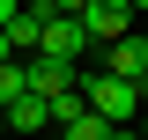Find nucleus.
Wrapping results in <instances>:
<instances>
[{
    "label": "nucleus",
    "mask_w": 148,
    "mask_h": 140,
    "mask_svg": "<svg viewBox=\"0 0 148 140\" xmlns=\"http://www.w3.org/2000/svg\"><path fill=\"white\" fill-rule=\"evenodd\" d=\"M15 96H30V74H22V59H8L0 67V111H15Z\"/></svg>",
    "instance_id": "obj_8"
},
{
    "label": "nucleus",
    "mask_w": 148,
    "mask_h": 140,
    "mask_svg": "<svg viewBox=\"0 0 148 140\" xmlns=\"http://www.w3.org/2000/svg\"><path fill=\"white\" fill-rule=\"evenodd\" d=\"M8 133H15V140L52 133V111H45V96H15V111H8Z\"/></svg>",
    "instance_id": "obj_6"
},
{
    "label": "nucleus",
    "mask_w": 148,
    "mask_h": 140,
    "mask_svg": "<svg viewBox=\"0 0 148 140\" xmlns=\"http://www.w3.org/2000/svg\"><path fill=\"white\" fill-rule=\"evenodd\" d=\"M37 37H45V15H30V7H22V15L8 22V44H15V59H30V52H37Z\"/></svg>",
    "instance_id": "obj_7"
},
{
    "label": "nucleus",
    "mask_w": 148,
    "mask_h": 140,
    "mask_svg": "<svg viewBox=\"0 0 148 140\" xmlns=\"http://www.w3.org/2000/svg\"><path fill=\"white\" fill-rule=\"evenodd\" d=\"M82 44H89V30H82V15H45V37H37V52L45 59H82Z\"/></svg>",
    "instance_id": "obj_2"
},
{
    "label": "nucleus",
    "mask_w": 148,
    "mask_h": 140,
    "mask_svg": "<svg viewBox=\"0 0 148 140\" xmlns=\"http://www.w3.org/2000/svg\"><path fill=\"white\" fill-rule=\"evenodd\" d=\"M133 125H141V140H148V103H141V118H133Z\"/></svg>",
    "instance_id": "obj_11"
},
{
    "label": "nucleus",
    "mask_w": 148,
    "mask_h": 140,
    "mask_svg": "<svg viewBox=\"0 0 148 140\" xmlns=\"http://www.w3.org/2000/svg\"><path fill=\"white\" fill-rule=\"evenodd\" d=\"M82 103H89L104 125H133L148 96H141L133 81H119V74H82Z\"/></svg>",
    "instance_id": "obj_1"
},
{
    "label": "nucleus",
    "mask_w": 148,
    "mask_h": 140,
    "mask_svg": "<svg viewBox=\"0 0 148 140\" xmlns=\"http://www.w3.org/2000/svg\"><path fill=\"white\" fill-rule=\"evenodd\" d=\"M104 74H119V81H133L148 96V37L133 30V37H119V44H111V59H104Z\"/></svg>",
    "instance_id": "obj_5"
},
{
    "label": "nucleus",
    "mask_w": 148,
    "mask_h": 140,
    "mask_svg": "<svg viewBox=\"0 0 148 140\" xmlns=\"http://www.w3.org/2000/svg\"><path fill=\"white\" fill-rule=\"evenodd\" d=\"M89 0H45V15H82Z\"/></svg>",
    "instance_id": "obj_9"
},
{
    "label": "nucleus",
    "mask_w": 148,
    "mask_h": 140,
    "mask_svg": "<svg viewBox=\"0 0 148 140\" xmlns=\"http://www.w3.org/2000/svg\"><path fill=\"white\" fill-rule=\"evenodd\" d=\"M30 140H52V133H30Z\"/></svg>",
    "instance_id": "obj_14"
},
{
    "label": "nucleus",
    "mask_w": 148,
    "mask_h": 140,
    "mask_svg": "<svg viewBox=\"0 0 148 140\" xmlns=\"http://www.w3.org/2000/svg\"><path fill=\"white\" fill-rule=\"evenodd\" d=\"M22 74H30V96H45V103H52V96H67V88L82 81L67 59H45V52H30V59H22Z\"/></svg>",
    "instance_id": "obj_4"
},
{
    "label": "nucleus",
    "mask_w": 148,
    "mask_h": 140,
    "mask_svg": "<svg viewBox=\"0 0 148 140\" xmlns=\"http://www.w3.org/2000/svg\"><path fill=\"white\" fill-rule=\"evenodd\" d=\"M0 140H8V111H0Z\"/></svg>",
    "instance_id": "obj_13"
},
{
    "label": "nucleus",
    "mask_w": 148,
    "mask_h": 140,
    "mask_svg": "<svg viewBox=\"0 0 148 140\" xmlns=\"http://www.w3.org/2000/svg\"><path fill=\"white\" fill-rule=\"evenodd\" d=\"M141 37H148V30H141Z\"/></svg>",
    "instance_id": "obj_15"
},
{
    "label": "nucleus",
    "mask_w": 148,
    "mask_h": 140,
    "mask_svg": "<svg viewBox=\"0 0 148 140\" xmlns=\"http://www.w3.org/2000/svg\"><path fill=\"white\" fill-rule=\"evenodd\" d=\"M82 30L104 37V44H119V37H133V7L126 0H89V7H82Z\"/></svg>",
    "instance_id": "obj_3"
},
{
    "label": "nucleus",
    "mask_w": 148,
    "mask_h": 140,
    "mask_svg": "<svg viewBox=\"0 0 148 140\" xmlns=\"http://www.w3.org/2000/svg\"><path fill=\"white\" fill-rule=\"evenodd\" d=\"M126 7H133V15H148V0H126Z\"/></svg>",
    "instance_id": "obj_12"
},
{
    "label": "nucleus",
    "mask_w": 148,
    "mask_h": 140,
    "mask_svg": "<svg viewBox=\"0 0 148 140\" xmlns=\"http://www.w3.org/2000/svg\"><path fill=\"white\" fill-rule=\"evenodd\" d=\"M111 140H141V125H119V133H111Z\"/></svg>",
    "instance_id": "obj_10"
}]
</instances>
